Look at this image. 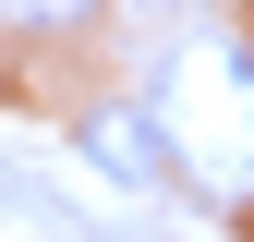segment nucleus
Returning a JSON list of instances; mask_svg holds the SVG:
<instances>
[{
    "label": "nucleus",
    "mask_w": 254,
    "mask_h": 242,
    "mask_svg": "<svg viewBox=\"0 0 254 242\" xmlns=\"http://www.w3.org/2000/svg\"><path fill=\"white\" fill-rule=\"evenodd\" d=\"M73 158L145 194V182L182 170V145H170V109H145V97H97V109H73Z\"/></svg>",
    "instance_id": "obj_1"
},
{
    "label": "nucleus",
    "mask_w": 254,
    "mask_h": 242,
    "mask_svg": "<svg viewBox=\"0 0 254 242\" xmlns=\"http://www.w3.org/2000/svg\"><path fill=\"white\" fill-rule=\"evenodd\" d=\"M12 24H97V0H0Z\"/></svg>",
    "instance_id": "obj_2"
}]
</instances>
